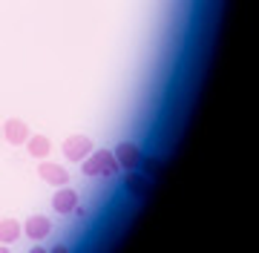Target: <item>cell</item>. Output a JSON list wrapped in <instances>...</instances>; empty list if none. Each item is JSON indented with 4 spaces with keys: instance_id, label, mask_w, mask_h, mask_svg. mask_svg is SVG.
<instances>
[{
    "instance_id": "obj_1",
    "label": "cell",
    "mask_w": 259,
    "mask_h": 253,
    "mask_svg": "<svg viewBox=\"0 0 259 253\" xmlns=\"http://www.w3.org/2000/svg\"><path fill=\"white\" fill-rule=\"evenodd\" d=\"M81 173L90 178H110L118 173V161L112 156V150H93L87 159L81 161Z\"/></svg>"
},
{
    "instance_id": "obj_2",
    "label": "cell",
    "mask_w": 259,
    "mask_h": 253,
    "mask_svg": "<svg viewBox=\"0 0 259 253\" xmlns=\"http://www.w3.org/2000/svg\"><path fill=\"white\" fill-rule=\"evenodd\" d=\"M61 150H64V156L69 161L81 164V161L95 150V144H93V138H90V135H69V138L64 141V147H61Z\"/></svg>"
},
{
    "instance_id": "obj_3",
    "label": "cell",
    "mask_w": 259,
    "mask_h": 253,
    "mask_svg": "<svg viewBox=\"0 0 259 253\" xmlns=\"http://www.w3.org/2000/svg\"><path fill=\"white\" fill-rule=\"evenodd\" d=\"M112 156H115V161H118V167H124V170H139L141 159H144L141 147L133 144V141H118V147L112 150Z\"/></svg>"
},
{
    "instance_id": "obj_4",
    "label": "cell",
    "mask_w": 259,
    "mask_h": 253,
    "mask_svg": "<svg viewBox=\"0 0 259 253\" xmlns=\"http://www.w3.org/2000/svg\"><path fill=\"white\" fill-rule=\"evenodd\" d=\"M78 193H75L69 184H64V187H58L55 190V196H52V210L61 216H72L75 210H78Z\"/></svg>"
},
{
    "instance_id": "obj_5",
    "label": "cell",
    "mask_w": 259,
    "mask_h": 253,
    "mask_svg": "<svg viewBox=\"0 0 259 253\" xmlns=\"http://www.w3.org/2000/svg\"><path fill=\"white\" fill-rule=\"evenodd\" d=\"M124 190H127L133 198H144V196H150V190H153V178L144 176V173H136V170H127V176H124Z\"/></svg>"
},
{
    "instance_id": "obj_6",
    "label": "cell",
    "mask_w": 259,
    "mask_h": 253,
    "mask_svg": "<svg viewBox=\"0 0 259 253\" xmlns=\"http://www.w3.org/2000/svg\"><path fill=\"white\" fill-rule=\"evenodd\" d=\"M37 176L44 178L47 184H52V187H64V184H69V173H66L61 164H55V161L44 159L40 164H37Z\"/></svg>"
},
{
    "instance_id": "obj_7",
    "label": "cell",
    "mask_w": 259,
    "mask_h": 253,
    "mask_svg": "<svg viewBox=\"0 0 259 253\" xmlns=\"http://www.w3.org/2000/svg\"><path fill=\"white\" fill-rule=\"evenodd\" d=\"M29 135H32V130L26 127L23 118H9V121H3V138L9 141L12 147H23Z\"/></svg>"
},
{
    "instance_id": "obj_8",
    "label": "cell",
    "mask_w": 259,
    "mask_h": 253,
    "mask_svg": "<svg viewBox=\"0 0 259 253\" xmlns=\"http://www.w3.org/2000/svg\"><path fill=\"white\" fill-rule=\"evenodd\" d=\"M20 230L32 239V242H44V239H49V233H52V222H49L47 216H29L26 225H20Z\"/></svg>"
},
{
    "instance_id": "obj_9",
    "label": "cell",
    "mask_w": 259,
    "mask_h": 253,
    "mask_svg": "<svg viewBox=\"0 0 259 253\" xmlns=\"http://www.w3.org/2000/svg\"><path fill=\"white\" fill-rule=\"evenodd\" d=\"M26 153L32 156V159H37V161L49 159V153H52V141H49V135L32 132V135L26 138Z\"/></svg>"
},
{
    "instance_id": "obj_10",
    "label": "cell",
    "mask_w": 259,
    "mask_h": 253,
    "mask_svg": "<svg viewBox=\"0 0 259 253\" xmlns=\"http://www.w3.org/2000/svg\"><path fill=\"white\" fill-rule=\"evenodd\" d=\"M20 222H15V219H0V244H12L20 239Z\"/></svg>"
},
{
    "instance_id": "obj_11",
    "label": "cell",
    "mask_w": 259,
    "mask_h": 253,
    "mask_svg": "<svg viewBox=\"0 0 259 253\" xmlns=\"http://www.w3.org/2000/svg\"><path fill=\"white\" fill-rule=\"evenodd\" d=\"M141 167L147 170L150 178H156L161 173V159H141Z\"/></svg>"
},
{
    "instance_id": "obj_12",
    "label": "cell",
    "mask_w": 259,
    "mask_h": 253,
    "mask_svg": "<svg viewBox=\"0 0 259 253\" xmlns=\"http://www.w3.org/2000/svg\"><path fill=\"white\" fill-rule=\"evenodd\" d=\"M49 253H72V250H69L66 244H52V247H49Z\"/></svg>"
},
{
    "instance_id": "obj_13",
    "label": "cell",
    "mask_w": 259,
    "mask_h": 253,
    "mask_svg": "<svg viewBox=\"0 0 259 253\" xmlns=\"http://www.w3.org/2000/svg\"><path fill=\"white\" fill-rule=\"evenodd\" d=\"M29 253H49V250H47V247H40V244H35V247H32Z\"/></svg>"
},
{
    "instance_id": "obj_14",
    "label": "cell",
    "mask_w": 259,
    "mask_h": 253,
    "mask_svg": "<svg viewBox=\"0 0 259 253\" xmlns=\"http://www.w3.org/2000/svg\"><path fill=\"white\" fill-rule=\"evenodd\" d=\"M0 253H12V250H9V244H0Z\"/></svg>"
},
{
    "instance_id": "obj_15",
    "label": "cell",
    "mask_w": 259,
    "mask_h": 253,
    "mask_svg": "<svg viewBox=\"0 0 259 253\" xmlns=\"http://www.w3.org/2000/svg\"><path fill=\"white\" fill-rule=\"evenodd\" d=\"M0 138H3V124H0Z\"/></svg>"
}]
</instances>
